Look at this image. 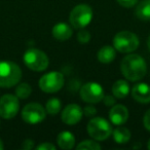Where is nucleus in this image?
<instances>
[{"instance_id": "1", "label": "nucleus", "mask_w": 150, "mask_h": 150, "mask_svg": "<svg viewBox=\"0 0 150 150\" xmlns=\"http://www.w3.org/2000/svg\"><path fill=\"white\" fill-rule=\"evenodd\" d=\"M120 70L127 80L138 81L144 78L147 73V64L141 56L137 54H129L121 61Z\"/></svg>"}, {"instance_id": "2", "label": "nucleus", "mask_w": 150, "mask_h": 150, "mask_svg": "<svg viewBox=\"0 0 150 150\" xmlns=\"http://www.w3.org/2000/svg\"><path fill=\"white\" fill-rule=\"evenodd\" d=\"M22 70L16 63L11 61H0V86L13 88L20 82Z\"/></svg>"}, {"instance_id": "3", "label": "nucleus", "mask_w": 150, "mask_h": 150, "mask_svg": "<svg viewBox=\"0 0 150 150\" xmlns=\"http://www.w3.org/2000/svg\"><path fill=\"white\" fill-rule=\"evenodd\" d=\"M113 46L119 52L129 54L135 52L139 46V38L129 31H120L113 38Z\"/></svg>"}, {"instance_id": "4", "label": "nucleus", "mask_w": 150, "mask_h": 150, "mask_svg": "<svg viewBox=\"0 0 150 150\" xmlns=\"http://www.w3.org/2000/svg\"><path fill=\"white\" fill-rule=\"evenodd\" d=\"M24 63L32 71L41 72L46 70L50 64L48 57L44 52L37 48H30L24 54Z\"/></svg>"}, {"instance_id": "5", "label": "nucleus", "mask_w": 150, "mask_h": 150, "mask_svg": "<svg viewBox=\"0 0 150 150\" xmlns=\"http://www.w3.org/2000/svg\"><path fill=\"white\" fill-rule=\"evenodd\" d=\"M88 133L96 141H104L112 134V127L102 117H94L88 123Z\"/></svg>"}, {"instance_id": "6", "label": "nucleus", "mask_w": 150, "mask_h": 150, "mask_svg": "<svg viewBox=\"0 0 150 150\" xmlns=\"http://www.w3.org/2000/svg\"><path fill=\"white\" fill-rule=\"evenodd\" d=\"M93 9L88 4L76 5L71 11L69 16V21L72 27L75 29H83L92 22Z\"/></svg>"}, {"instance_id": "7", "label": "nucleus", "mask_w": 150, "mask_h": 150, "mask_svg": "<svg viewBox=\"0 0 150 150\" xmlns=\"http://www.w3.org/2000/svg\"><path fill=\"white\" fill-rule=\"evenodd\" d=\"M65 83L64 75L58 71L46 73L39 79V88L46 94H54L60 91Z\"/></svg>"}, {"instance_id": "8", "label": "nucleus", "mask_w": 150, "mask_h": 150, "mask_svg": "<svg viewBox=\"0 0 150 150\" xmlns=\"http://www.w3.org/2000/svg\"><path fill=\"white\" fill-rule=\"evenodd\" d=\"M80 98L86 103L96 104L104 98V90L97 82H86L80 88Z\"/></svg>"}, {"instance_id": "9", "label": "nucleus", "mask_w": 150, "mask_h": 150, "mask_svg": "<svg viewBox=\"0 0 150 150\" xmlns=\"http://www.w3.org/2000/svg\"><path fill=\"white\" fill-rule=\"evenodd\" d=\"M46 110L38 103H29L22 110V118L29 125H36L44 120Z\"/></svg>"}, {"instance_id": "10", "label": "nucleus", "mask_w": 150, "mask_h": 150, "mask_svg": "<svg viewBox=\"0 0 150 150\" xmlns=\"http://www.w3.org/2000/svg\"><path fill=\"white\" fill-rule=\"evenodd\" d=\"M16 95L6 94L0 98V116L4 119L16 117L20 109V103Z\"/></svg>"}, {"instance_id": "11", "label": "nucleus", "mask_w": 150, "mask_h": 150, "mask_svg": "<svg viewBox=\"0 0 150 150\" xmlns=\"http://www.w3.org/2000/svg\"><path fill=\"white\" fill-rule=\"evenodd\" d=\"M83 115V110L77 104H69L62 111V120L68 125H73L79 122Z\"/></svg>"}, {"instance_id": "12", "label": "nucleus", "mask_w": 150, "mask_h": 150, "mask_svg": "<svg viewBox=\"0 0 150 150\" xmlns=\"http://www.w3.org/2000/svg\"><path fill=\"white\" fill-rule=\"evenodd\" d=\"M109 119L115 125H122L129 119V111L123 105H113L109 111Z\"/></svg>"}, {"instance_id": "13", "label": "nucleus", "mask_w": 150, "mask_h": 150, "mask_svg": "<svg viewBox=\"0 0 150 150\" xmlns=\"http://www.w3.org/2000/svg\"><path fill=\"white\" fill-rule=\"evenodd\" d=\"M132 97L138 103L141 104H148L150 103V86L147 83H137L132 88Z\"/></svg>"}, {"instance_id": "14", "label": "nucleus", "mask_w": 150, "mask_h": 150, "mask_svg": "<svg viewBox=\"0 0 150 150\" xmlns=\"http://www.w3.org/2000/svg\"><path fill=\"white\" fill-rule=\"evenodd\" d=\"M52 33L57 40L65 41V40L71 38V36L73 35V29L71 28V26H69L66 23H58L54 26Z\"/></svg>"}, {"instance_id": "15", "label": "nucleus", "mask_w": 150, "mask_h": 150, "mask_svg": "<svg viewBox=\"0 0 150 150\" xmlns=\"http://www.w3.org/2000/svg\"><path fill=\"white\" fill-rule=\"evenodd\" d=\"M57 143L63 150H70L75 145V137L71 132H61L57 137Z\"/></svg>"}, {"instance_id": "16", "label": "nucleus", "mask_w": 150, "mask_h": 150, "mask_svg": "<svg viewBox=\"0 0 150 150\" xmlns=\"http://www.w3.org/2000/svg\"><path fill=\"white\" fill-rule=\"evenodd\" d=\"M114 46L110 45H105L102 48H100V50L98 52V60L99 62L103 63V64H109V63L113 62L116 57V52H115Z\"/></svg>"}, {"instance_id": "17", "label": "nucleus", "mask_w": 150, "mask_h": 150, "mask_svg": "<svg viewBox=\"0 0 150 150\" xmlns=\"http://www.w3.org/2000/svg\"><path fill=\"white\" fill-rule=\"evenodd\" d=\"M129 86L127 83V81L123 79H119L117 81L114 82L112 86V93L113 96L117 99H123L129 94Z\"/></svg>"}, {"instance_id": "18", "label": "nucleus", "mask_w": 150, "mask_h": 150, "mask_svg": "<svg viewBox=\"0 0 150 150\" xmlns=\"http://www.w3.org/2000/svg\"><path fill=\"white\" fill-rule=\"evenodd\" d=\"M135 13L142 21H150V0H142L138 3Z\"/></svg>"}, {"instance_id": "19", "label": "nucleus", "mask_w": 150, "mask_h": 150, "mask_svg": "<svg viewBox=\"0 0 150 150\" xmlns=\"http://www.w3.org/2000/svg\"><path fill=\"white\" fill-rule=\"evenodd\" d=\"M112 136L117 144H127L131 140V132L125 127H117L112 131Z\"/></svg>"}, {"instance_id": "20", "label": "nucleus", "mask_w": 150, "mask_h": 150, "mask_svg": "<svg viewBox=\"0 0 150 150\" xmlns=\"http://www.w3.org/2000/svg\"><path fill=\"white\" fill-rule=\"evenodd\" d=\"M61 108H62V103H61L60 99L52 98V99H50V100L46 102L45 110L48 114H50V115L58 114L61 111Z\"/></svg>"}, {"instance_id": "21", "label": "nucleus", "mask_w": 150, "mask_h": 150, "mask_svg": "<svg viewBox=\"0 0 150 150\" xmlns=\"http://www.w3.org/2000/svg\"><path fill=\"white\" fill-rule=\"evenodd\" d=\"M32 93V88L30 86L29 83L27 82H23V83H20L19 86L16 88V96L19 99H27L30 97Z\"/></svg>"}, {"instance_id": "22", "label": "nucleus", "mask_w": 150, "mask_h": 150, "mask_svg": "<svg viewBox=\"0 0 150 150\" xmlns=\"http://www.w3.org/2000/svg\"><path fill=\"white\" fill-rule=\"evenodd\" d=\"M101 148V145L96 140H84L76 146L77 150H100Z\"/></svg>"}, {"instance_id": "23", "label": "nucleus", "mask_w": 150, "mask_h": 150, "mask_svg": "<svg viewBox=\"0 0 150 150\" xmlns=\"http://www.w3.org/2000/svg\"><path fill=\"white\" fill-rule=\"evenodd\" d=\"M77 40H78V42H80L81 44H86L88 42H90V40H91V33L88 31H86V30L82 29L81 31L78 32Z\"/></svg>"}, {"instance_id": "24", "label": "nucleus", "mask_w": 150, "mask_h": 150, "mask_svg": "<svg viewBox=\"0 0 150 150\" xmlns=\"http://www.w3.org/2000/svg\"><path fill=\"white\" fill-rule=\"evenodd\" d=\"M36 149L37 150H56L57 147L52 143H48V142H44L42 144H39L38 146H36Z\"/></svg>"}, {"instance_id": "25", "label": "nucleus", "mask_w": 150, "mask_h": 150, "mask_svg": "<svg viewBox=\"0 0 150 150\" xmlns=\"http://www.w3.org/2000/svg\"><path fill=\"white\" fill-rule=\"evenodd\" d=\"M117 2H118L121 6L129 8V7H133L134 5L137 4L138 0H117Z\"/></svg>"}, {"instance_id": "26", "label": "nucleus", "mask_w": 150, "mask_h": 150, "mask_svg": "<svg viewBox=\"0 0 150 150\" xmlns=\"http://www.w3.org/2000/svg\"><path fill=\"white\" fill-rule=\"evenodd\" d=\"M97 113V109L94 106H86L83 108V114L86 117H93Z\"/></svg>"}, {"instance_id": "27", "label": "nucleus", "mask_w": 150, "mask_h": 150, "mask_svg": "<svg viewBox=\"0 0 150 150\" xmlns=\"http://www.w3.org/2000/svg\"><path fill=\"white\" fill-rule=\"evenodd\" d=\"M102 101H104V104L108 107L115 105V97L110 96V95H108V96H104V98H103Z\"/></svg>"}, {"instance_id": "28", "label": "nucleus", "mask_w": 150, "mask_h": 150, "mask_svg": "<svg viewBox=\"0 0 150 150\" xmlns=\"http://www.w3.org/2000/svg\"><path fill=\"white\" fill-rule=\"evenodd\" d=\"M22 148L24 150H31L34 148V141L31 139H26L22 144Z\"/></svg>"}, {"instance_id": "29", "label": "nucleus", "mask_w": 150, "mask_h": 150, "mask_svg": "<svg viewBox=\"0 0 150 150\" xmlns=\"http://www.w3.org/2000/svg\"><path fill=\"white\" fill-rule=\"evenodd\" d=\"M143 123H144V127H145L146 129L150 132V109L145 113L143 117Z\"/></svg>"}, {"instance_id": "30", "label": "nucleus", "mask_w": 150, "mask_h": 150, "mask_svg": "<svg viewBox=\"0 0 150 150\" xmlns=\"http://www.w3.org/2000/svg\"><path fill=\"white\" fill-rule=\"evenodd\" d=\"M3 148H4V145H3L2 140L0 139V150H3Z\"/></svg>"}, {"instance_id": "31", "label": "nucleus", "mask_w": 150, "mask_h": 150, "mask_svg": "<svg viewBox=\"0 0 150 150\" xmlns=\"http://www.w3.org/2000/svg\"><path fill=\"white\" fill-rule=\"evenodd\" d=\"M147 46H148V48H149V50H150V35H149L148 40H147Z\"/></svg>"}, {"instance_id": "32", "label": "nucleus", "mask_w": 150, "mask_h": 150, "mask_svg": "<svg viewBox=\"0 0 150 150\" xmlns=\"http://www.w3.org/2000/svg\"><path fill=\"white\" fill-rule=\"evenodd\" d=\"M147 148H148V149H150V139H149V141H148V143H147Z\"/></svg>"}]
</instances>
